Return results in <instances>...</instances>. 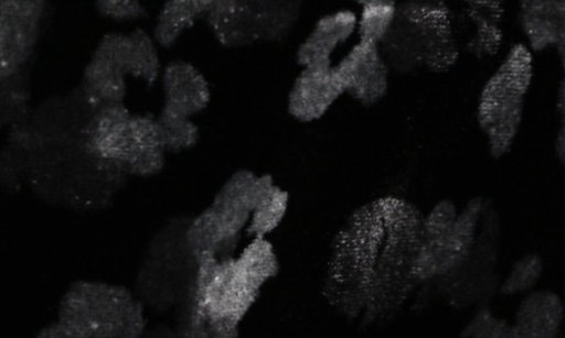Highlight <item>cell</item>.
Instances as JSON below:
<instances>
[{
	"label": "cell",
	"instance_id": "obj_4",
	"mask_svg": "<svg viewBox=\"0 0 565 338\" xmlns=\"http://www.w3.org/2000/svg\"><path fill=\"white\" fill-rule=\"evenodd\" d=\"M300 15L298 2L216 0L207 18L217 41L224 46L237 47L285 40Z\"/></svg>",
	"mask_w": 565,
	"mask_h": 338
},
{
	"label": "cell",
	"instance_id": "obj_8",
	"mask_svg": "<svg viewBox=\"0 0 565 338\" xmlns=\"http://www.w3.org/2000/svg\"><path fill=\"white\" fill-rule=\"evenodd\" d=\"M335 72L344 92L362 106L380 103L388 91L390 67L379 44L360 41Z\"/></svg>",
	"mask_w": 565,
	"mask_h": 338
},
{
	"label": "cell",
	"instance_id": "obj_10",
	"mask_svg": "<svg viewBox=\"0 0 565 338\" xmlns=\"http://www.w3.org/2000/svg\"><path fill=\"white\" fill-rule=\"evenodd\" d=\"M344 89L332 62L303 67L288 98V111L296 120L309 123L321 119L341 98Z\"/></svg>",
	"mask_w": 565,
	"mask_h": 338
},
{
	"label": "cell",
	"instance_id": "obj_11",
	"mask_svg": "<svg viewBox=\"0 0 565 338\" xmlns=\"http://www.w3.org/2000/svg\"><path fill=\"white\" fill-rule=\"evenodd\" d=\"M131 116L124 105L100 109L85 130V149L94 159L128 165L139 148L130 130Z\"/></svg>",
	"mask_w": 565,
	"mask_h": 338
},
{
	"label": "cell",
	"instance_id": "obj_12",
	"mask_svg": "<svg viewBox=\"0 0 565 338\" xmlns=\"http://www.w3.org/2000/svg\"><path fill=\"white\" fill-rule=\"evenodd\" d=\"M163 111L184 118L203 112L211 102V88L204 75L192 64L170 63L163 73Z\"/></svg>",
	"mask_w": 565,
	"mask_h": 338
},
{
	"label": "cell",
	"instance_id": "obj_9",
	"mask_svg": "<svg viewBox=\"0 0 565 338\" xmlns=\"http://www.w3.org/2000/svg\"><path fill=\"white\" fill-rule=\"evenodd\" d=\"M42 3L2 2L0 8V75L13 76L29 59L39 35Z\"/></svg>",
	"mask_w": 565,
	"mask_h": 338
},
{
	"label": "cell",
	"instance_id": "obj_15",
	"mask_svg": "<svg viewBox=\"0 0 565 338\" xmlns=\"http://www.w3.org/2000/svg\"><path fill=\"white\" fill-rule=\"evenodd\" d=\"M522 24L533 51L555 45L564 57V2H524Z\"/></svg>",
	"mask_w": 565,
	"mask_h": 338
},
{
	"label": "cell",
	"instance_id": "obj_26",
	"mask_svg": "<svg viewBox=\"0 0 565 338\" xmlns=\"http://www.w3.org/2000/svg\"><path fill=\"white\" fill-rule=\"evenodd\" d=\"M130 130L139 150L167 152L164 134L159 120L147 116H131Z\"/></svg>",
	"mask_w": 565,
	"mask_h": 338
},
{
	"label": "cell",
	"instance_id": "obj_20",
	"mask_svg": "<svg viewBox=\"0 0 565 338\" xmlns=\"http://www.w3.org/2000/svg\"><path fill=\"white\" fill-rule=\"evenodd\" d=\"M234 261L246 275L262 286L276 277L279 272L276 252L266 238H254Z\"/></svg>",
	"mask_w": 565,
	"mask_h": 338
},
{
	"label": "cell",
	"instance_id": "obj_16",
	"mask_svg": "<svg viewBox=\"0 0 565 338\" xmlns=\"http://www.w3.org/2000/svg\"><path fill=\"white\" fill-rule=\"evenodd\" d=\"M215 0H170L166 3L157 26L156 41L162 46L173 45L182 33L192 28L196 20L209 15L214 8Z\"/></svg>",
	"mask_w": 565,
	"mask_h": 338
},
{
	"label": "cell",
	"instance_id": "obj_30",
	"mask_svg": "<svg viewBox=\"0 0 565 338\" xmlns=\"http://www.w3.org/2000/svg\"><path fill=\"white\" fill-rule=\"evenodd\" d=\"M146 306L136 299L117 338H140L147 328Z\"/></svg>",
	"mask_w": 565,
	"mask_h": 338
},
{
	"label": "cell",
	"instance_id": "obj_5",
	"mask_svg": "<svg viewBox=\"0 0 565 338\" xmlns=\"http://www.w3.org/2000/svg\"><path fill=\"white\" fill-rule=\"evenodd\" d=\"M135 301L122 285L77 281L62 297L57 319L84 330L90 338H117Z\"/></svg>",
	"mask_w": 565,
	"mask_h": 338
},
{
	"label": "cell",
	"instance_id": "obj_18",
	"mask_svg": "<svg viewBox=\"0 0 565 338\" xmlns=\"http://www.w3.org/2000/svg\"><path fill=\"white\" fill-rule=\"evenodd\" d=\"M127 74L152 85L159 77L161 63L153 39L141 29L127 35Z\"/></svg>",
	"mask_w": 565,
	"mask_h": 338
},
{
	"label": "cell",
	"instance_id": "obj_28",
	"mask_svg": "<svg viewBox=\"0 0 565 338\" xmlns=\"http://www.w3.org/2000/svg\"><path fill=\"white\" fill-rule=\"evenodd\" d=\"M99 12L117 21L134 20L147 15L143 7L134 0H103L97 3Z\"/></svg>",
	"mask_w": 565,
	"mask_h": 338
},
{
	"label": "cell",
	"instance_id": "obj_7",
	"mask_svg": "<svg viewBox=\"0 0 565 338\" xmlns=\"http://www.w3.org/2000/svg\"><path fill=\"white\" fill-rule=\"evenodd\" d=\"M126 67L127 35H105L84 70V90L93 108L100 110L122 105L127 90Z\"/></svg>",
	"mask_w": 565,
	"mask_h": 338
},
{
	"label": "cell",
	"instance_id": "obj_33",
	"mask_svg": "<svg viewBox=\"0 0 565 338\" xmlns=\"http://www.w3.org/2000/svg\"><path fill=\"white\" fill-rule=\"evenodd\" d=\"M555 150L557 157L559 161L564 162V127L559 131V134L557 137L556 143H555Z\"/></svg>",
	"mask_w": 565,
	"mask_h": 338
},
{
	"label": "cell",
	"instance_id": "obj_27",
	"mask_svg": "<svg viewBox=\"0 0 565 338\" xmlns=\"http://www.w3.org/2000/svg\"><path fill=\"white\" fill-rule=\"evenodd\" d=\"M166 151L139 150L127 165L129 174L150 177L159 174L166 165Z\"/></svg>",
	"mask_w": 565,
	"mask_h": 338
},
{
	"label": "cell",
	"instance_id": "obj_19",
	"mask_svg": "<svg viewBox=\"0 0 565 338\" xmlns=\"http://www.w3.org/2000/svg\"><path fill=\"white\" fill-rule=\"evenodd\" d=\"M469 4V15L478 26L477 37L470 50L480 56L495 54L502 40V33L498 26L503 13L501 4L495 2Z\"/></svg>",
	"mask_w": 565,
	"mask_h": 338
},
{
	"label": "cell",
	"instance_id": "obj_29",
	"mask_svg": "<svg viewBox=\"0 0 565 338\" xmlns=\"http://www.w3.org/2000/svg\"><path fill=\"white\" fill-rule=\"evenodd\" d=\"M183 338H211V329L201 301L193 295L190 320Z\"/></svg>",
	"mask_w": 565,
	"mask_h": 338
},
{
	"label": "cell",
	"instance_id": "obj_13",
	"mask_svg": "<svg viewBox=\"0 0 565 338\" xmlns=\"http://www.w3.org/2000/svg\"><path fill=\"white\" fill-rule=\"evenodd\" d=\"M356 24V15L351 11H340L320 19L299 46L298 64L307 67L317 63L331 62L338 46L353 34Z\"/></svg>",
	"mask_w": 565,
	"mask_h": 338
},
{
	"label": "cell",
	"instance_id": "obj_3",
	"mask_svg": "<svg viewBox=\"0 0 565 338\" xmlns=\"http://www.w3.org/2000/svg\"><path fill=\"white\" fill-rule=\"evenodd\" d=\"M532 79V53L516 44L482 91L478 118L495 160L509 153L520 131Z\"/></svg>",
	"mask_w": 565,
	"mask_h": 338
},
{
	"label": "cell",
	"instance_id": "obj_32",
	"mask_svg": "<svg viewBox=\"0 0 565 338\" xmlns=\"http://www.w3.org/2000/svg\"><path fill=\"white\" fill-rule=\"evenodd\" d=\"M211 338H239L241 325L212 320L209 321Z\"/></svg>",
	"mask_w": 565,
	"mask_h": 338
},
{
	"label": "cell",
	"instance_id": "obj_22",
	"mask_svg": "<svg viewBox=\"0 0 565 338\" xmlns=\"http://www.w3.org/2000/svg\"><path fill=\"white\" fill-rule=\"evenodd\" d=\"M361 4L363 10L359 23L360 41L380 45L393 24L397 6L387 0H370Z\"/></svg>",
	"mask_w": 565,
	"mask_h": 338
},
{
	"label": "cell",
	"instance_id": "obj_31",
	"mask_svg": "<svg viewBox=\"0 0 565 338\" xmlns=\"http://www.w3.org/2000/svg\"><path fill=\"white\" fill-rule=\"evenodd\" d=\"M35 338H90L84 330L60 319L39 330Z\"/></svg>",
	"mask_w": 565,
	"mask_h": 338
},
{
	"label": "cell",
	"instance_id": "obj_23",
	"mask_svg": "<svg viewBox=\"0 0 565 338\" xmlns=\"http://www.w3.org/2000/svg\"><path fill=\"white\" fill-rule=\"evenodd\" d=\"M158 120L163 130L167 152L180 153L196 146L200 129L190 118L162 110Z\"/></svg>",
	"mask_w": 565,
	"mask_h": 338
},
{
	"label": "cell",
	"instance_id": "obj_14",
	"mask_svg": "<svg viewBox=\"0 0 565 338\" xmlns=\"http://www.w3.org/2000/svg\"><path fill=\"white\" fill-rule=\"evenodd\" d=\"M563 305L552 293H532L516 312L512 330L514 338H558Z\"/></svg>",
	"mask_w": 565,
	"mask_h": 338
},
{
	"label": "cell",
	"instance_id": "obj_1",
	"mask_svg": "<svg viewBox=\"0 0 565 338\" xmlns=\"http://www.w3.org/2000/svg\"><path fill=\"white\" fill-rule=\"evenodd\" d=\"M424 221L416 207L391 196L355 210L338 233L327 264V303L362 327L396 318L419 286L414 269Z\"/></svg>",
	"mask_w": 565,
	"mask_h": 338
},
{
	"label": "cell",
	"instance_id": "obj_24",
	"mask_svg": "<svg viewBox=\"0 0 565 338\" xmlns=\"http://www.w3.org/2000/svg\"><path fill=\"white\" fill-rule=\"evenodd\" d=\"M543 274V263L537 255H527L518 261L505 281L500 285L499 292L507 296L530 292Z\"/></svg>",
	"mask_w": 565,
	"mask_h": 338
},
{
	"label": "cell",
	"instance_id": "obj_17",
	"mask_svg": "<svg viewBox=\"0 0 565 338\" xmlns=\"http://www.w3.org/2000/svg\"><path fill=\"white\" fill-rule=\"evenodd\" d=\"M185 244L199 262L206 257H216L228 250L220 222L212 208L199 215L184 231Z\"/></svg>",
	"mask_w": 565,
	"mask_h": 338
},
{
	"label": "cell",
	"instance_id": "obj_6",
	"mask_svg": "<svg viewBox=\"0 0 565 338\" xmlns=\"http://www.w3.org/2000/svg\"><path fill=\"white\" fill-rule=\"evenodd\" d=\"M276 184L270 175L242 170L234 173L218 190L211 208L217 217L226 243L232 248L248 227L255 209Z\"/></svg>",
	"mask_w": 565,
	"mask_h": 338
},
{
	"label": "cell",
	"instance_id": "obj_21",
	"mask_svg": "<svg viewBox=\"0 0 565 338\" xmlns=\"http://www.w3.org/2000/svg\"><path fill=\"white\" fill-rule=\"evenodd\" d=\"M290 196L286 189L275 185L269 195L253 212L247 231L254 238H266L285 220Z\"/></svg>",
	"mask_w": 565,
	"mask_h": 338
},
{
	"label": "cell",
	"instance_id": "obj_2",
	"mask_svg": "<svg viewBox=\"0 0 565 338\" xmlns=\"http://www.w3.org/2000/svg\"><path fill=\"white\" fill-rule=\"evenodd\" d=\"M381 44L388 67L403 73L419 68L445 73L459 57L450 12L441 3L409 2L397 7Z\"/></svg>",
	"mask_w": 565,
	"mask_h": 338
},
{
	"label": "cell",
	"instance_id": "obj_25",
	"mask_svg": "<svg viewBox=\"0 0 565 338\" xmlns=\"http://www.w3.org/2000/svg\"><path fill=\"white\" fill-rule=\"evenodd\" d=\"M463 338H514L512 325L495 318L488 308H481L463 329Z\"/></svg>",
	"mask_w": 565,
	"mask_h": 338
}]
</instances>
